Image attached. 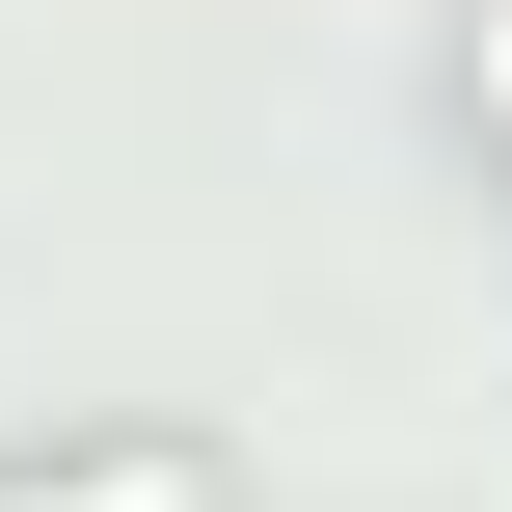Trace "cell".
I'll list each match as a JSON object with an SVG mask.
<instances>
[{
  "instance_id": "6da1fadb",
  "label": "cell",
  "mask_w": 512,
  "mask_h": 512,
  "mask_svg": "<svg viewBox=\"0 0 512 512\" xmlns=\"http://www.w3.org/2000/svg\"><path fill=\"white\" fill-rule=\"evenodd\" d=\"M0 512H216V459H81V486H0Z\"/></svg>"
},
{
  "instance_id": "7a4b0ae2",
  "label": "cell",
  "mask_w": 512,
  "mask_h": 512,
  "mask_svg": "<svg viewBox=\"0 0 512 512\" xmlns=\"http://www.w3.org/2000/svg\"><path fill=\"white\" fill-rule=\"evenodd\" d=\"M486 108H512V27H486Z\"/></svg>"
}]
</instances>
